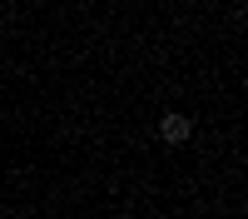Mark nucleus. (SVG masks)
<instances>
[{
	"label": "nucleus",
	"mask_w": 248,
	"mask_h": 219,
	"mask_svg": "<svg viewBox=\"0 0 248 219\" xmlns=\"http://www.w3.org/2000/svg\"><path fill=\"white\" fill-rule=\"evenodd\" d=\"M189 130H194L189 115H164V119H159V135L169 139V145H184V139H189Z\"/></svg>",
	"instance_id": "f257e3e1"
}]
</instances>
